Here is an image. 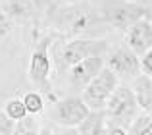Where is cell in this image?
I'll return each mask as SVG.
<instances>
[{
  "label": "cell",
  "mask_w": 152,
  "mask_h": 135,
  "mask_svg": "<svg viewBox=\"0 0 152 135\" xmlns=\"http://www.w3.org/2000/svg\"><path fill=\"white\" fill-rule=\"evenodd\" d=\"M100 18L118 29H125L131 23L142 18H150V6L129 0H104L100 8Z\"/></svg>",
  "instance_id": "6da1fadb"
},
{
  "label": "cell",
  "mask_w": 152,
  "mask_h": 135,
  "mask_svg": "<svg viewBox=\"0 0 152 135\" xmlns=\"http://www.w3.org/2000/svg\"><path fill=\"white\" fill-rule=\"evenodd\" d=\"M104 112H106L108 122L125 128L133 120L135 114L139 112V106H137V101L133 97V91L125 85H118L112 91V95L108 97Z\"/></svg>",
  "instance_id": "7a4b0ae2"
},
{
  "label": "cell",
  "mask_w": 152,
  "mask_h": 135,
  "mask_svg": "<svg viewBox=\"0 0 152 135\" xmlns=\"http://www.w3.org/2000/svg\"><path fill=\"white\" fill-rule=\"evenodd\" d=\"M119 85V77L112 70H108L106 66L100 70V73L96 77H93L85 87H83L81 98L91 110H104L108 97L112 95V91Z\"/></svg>",
  "instance_id": "3957f363"
},
{
  "label": "cell",
  "mask_w": 152,
  "mask_h": 135,
  "mask_svg": "<svg viewBox=\"0 0 152 135\" xmlns=\"http://www.w3.org/2000/svg\"><path fill=\"white\" fill-rule=\"evenodd\" d=\"M104 66L112 70L119 79L121 77H137L141 73L139 68V56L127 45H118L108 48L104 54Z\"/></svg>",
  "instance_id": "277c9868"
},
{
  "label": "cell",
  "mask_w": 152,
  "mask_h": 135,
  "mask_svg": "<svg viewBox=\"0 0 152 135\" xmlns=\"http://www.w3.org/2000/svg\"><path fill=\"white\" fill-rule=\"evenodd\" d=\"M91 112V108L83 102L81 97H64L62 101H58L52 110V120L56 124H60L62 128H77L83 120L87 118V114Z\"/></svg>",
  "instance_id": "5b68a950"
},
{
  "label": "cell",
  "mask_w": 152,
  "mask_h": 135,
  "mask_svg": "<svg viewBox=\"0 0 152 135\" xmlns=\"http://www.w3.org/2000/svg\"><path fill=\"white\" fill-rule=\"evenodd\" d=\"M108 41L104 39H75L64 46L62 60L67 68L91 56H104L108 52Z\"/></svg>",
  "instance_id": "8992f818"
},
{
  "label": "cell",
  "mask_w": 152,
  "mask_h": 135,
  "mask_svg": "<svg viewBox=\"0 0 152 135\" xmlns=\"http://www.w3.org/2000/svg\"><path fill=\"white\" fill-rule=\"evenodd\" d=\"M125 43L137 56H142L146 50H152V21L142 18L125 27Z\"/></svg>",
  "instance_id": "52a82bcc"
},
{
  "label": "cell",
  "mask_w": 152,
  "mask_h": 135,
  "mask_svg": "<svg viewBox=\"0 0 152 135\" xmlns=\"http://www.w3.org/2000/svg\"><path fill=\"white\" fill-rule=\"evenodd\" d=\"M50 75V56H48V39L39 43L37 48L31 54L29 62V81L37 87H42L48 83Z\"/></svg>",
  "instance_id": "ba28073f"
},
{
  "label": "cell",
  "mask_w": 152,
  "mask_h": 135,
  "mask_svg": "<svg viewBox=\"0 0 152 135\" xmlns=\"http://www.w3.org/2000/svg\"><path fill=\"white\" fill-rule=\"evenodd\" d=\"M104 68V56H91L77 64L69 66V81L75 89L81 91L93 77H96Z\"/></svg>",
  "instance_id": "9c48e42d"
},
{
  "label": "cell",
  "mask_w": 152,
  "mask_h": 135,
  "mask_svg": "<svg viewBox=\"0 0 152 135\" xmlns=\"http://www.w3.org/2000/svg\"><path fill=\"white\" fill-rule=\"evenodd\" d=\"M133 91V97L137 101L139 110L142 112H152V79L150 75H137L133 77V85L129 87Z\"/></svg>",
  "instance_id": "30bf717a"
},
{
  "label": "cell",
  "mask_w": 152,
  "mask_h": 135,
  "mask_svg": "<svg viewBox=\"0 0 152 135\" xmlns=\"http://www.w3.org/2000/svg\"><path fill=\"white\" fill-rule=\"evenodd\" d=\"M75 129L81 135H106V129H108L106 112L104 110H91L87 114V118Z\"/></svg>",
  "instance_id": "8fae6325"
},
{
  "label": "cell",
  "mask_w": 152,
  "mask_h": 135,
  "mask_svg": "<svg viewBox=\"0 0 152 135\" xmlns=\"http://www.w3.org/2000/svg\"><path fill=\"white\" fill-rule=\"evenodd\" d=\"M131 135H152V116L150 112H137L129 122Z\"/></svg>",
  "instance_id": "7c38bea8"
},
{
  "label": "cell",
  "mask_w": 152,
  "mask_h": 135,
  "mask_svg": "<svg viewBox=\"0 0 152 135\" xmlns=\"http://www.w3.org/2000/svg\"><path fill=\"white\" fill-rule=\"evenodd\" d=\"M39 128L41 125H39L37 118L33 114H27L25 118H21V120H18L14 124V129H12L10 135H37Z\"/></svg>",
  "instance_id": "4fadbf2b"
},
{
  "label": "cell",
  "mask_w": 152,
  "mask_h": 135,
  "mask_svg": "<svg viewBox=\"0 0 152 135\" xmlns=\"http://www.w3.org/2000/svg\"><path fill=\"white\" fill-rule=\"evenodd\" d=\"M4 114H6L10 120L18 122V120H21V118L27 116V110H25V106H23L21 98H10V101L4 104Z\"/></svg>",
  "instance_id": "5bb4252c"
},
{
  "label": "cell",
  "mask_w": 152,
  "mask_h": 135,
  "mask_svg": "<svg viewBox=\"0 0 152 135\" xmlns=\"http://www.w3.org/2000/svg\"><path fill=\"white\" fill-rule=\"evenodd\" d=\"M21 101H23L27 114H33V116H39L42 112V108H45V98L41 97V93H27Z\"/></svg>",
  "instance_id": "9a60e30c"
},
{
  "label": "cell",
  "mask_w": 152,
  "mask_h": 135,
  "mask_svg": "<svg viewBox=\"0 0 152 135\" xmlns=\"http://www.w3.org/2000/svg\"><path fill=\"white\" fill-rule=\"evenodd\" d=\"M91 18H93V14H91L89 10L71 14V18H69V21H71V31H73V33H77V31L85 29V27L91 23Z\"/></svg>",
  "instance_id": "2e32d148"
},
{
  "label": "cell",
  "mask_w": 152,
  "mask_h": 135,
  "mask_svg": "<svg viewBox=\"0 0 152 135\" xmlns=\"http://www.w3.org/2000/svg\"><path fill=\"white\" fill-rule=\"evenodd\" d=\"M12 25H14V23H12L10 14H8V12H4L2 8H0V41H2V39L12 31Z\"/></svg>",
  "instance_id": "e0dca14e"
},
{
  "label": "cell",
  "mask_w": 152,
  "mask_h": 135,
  "mask_svg": "<svg viewBox=\"0 0 152 135\" xmlns=\"http://www.w3.org/2000/svg\"><path fill=\"white\" fill-rule=\"evenodd\" d=\"M139 68L145 75L152 77V50H146L142 56H139Z\"/></svg>",
  "instance_id": "ac0fdd59"
},
{
  "label": "cell",
  "mask_w": 152,
  "mask_h": 135,
  "mask_svg": "<svg viewBox=\"0 0 152 135\" xmlns=\"http://www.w3.org/2000/svg\"><path fill=\"white\" fill-rule=\"evenodd\" d=\"M14 124H15V122H14V120H10V118L4 114V110H0V133L10 135V133H12V129H14Z\"/></svg>",
  "instance_id": "d6986e66"
},
{
  "label": "cell",
  "mask_w": 152,
  "mask_h": 135,
  "mask_svg": "<svg viewBox=\"0 0 152 135\" xmlns=\"http://www.w3.org/2000/svg\"><path fill=\"white\" fill-rule=\"evenodd\" d=\"M106 135H127V131H125V128H123V125H118V124H112V122H108Z\"/></svg>",
  "instance_id": "ffe728a7"
},
{
  "label": "cell",
  "mask_w": 152,
  "mask_h": 135,
  "mask_svg": "<svg viewBox=\"0 0 152 135\" xmlns=\"http://www.w3.org/2000/svg\"><path fill=\"white\" fill-rule=\"evenodd\" d=\"M37 135H56V133L52 131L50 125H41V128H39V133H37Z\"/></svg>",
  "instance_id": "44dd1931"
},
{
  "label": "cell",
  "mask_w": 152,
  "mask_h": 135,
  "mask_svg": "<svg viewBox=\"0 0 152 135\" xmlns=\"http://www.w3.org/2000/svg\"><path fill=\"white\" fill-rule=\"evenodd\" d=\"M66 135H81V133H79L75 128H67V133H66Z\"/></svg>",
  "instance_id": "7402d4cb"
},
{
  "label": "cell",
  "mask_w": 152,
  "mask_h": 135,
  "mask_svg": "<svg viewBox=\"0 0 152 135\" xmlns=\"http://www.w3.org/2000/svg\"><path fill=\"white\" fill-rule=\"evenodd\" d=\"M129 2H139V0H129Z\"/></svg>",
  "instance_id": "603a6c76"
},
{
  "label": "cell",
  "mask_w": 152,
  "mask_h": 135,
  "mask_svg": "<svg viewBox=\"0 0 152 135\" xmlns=\"http://www.w3.org/2000/svg\"><path fill=\"white\" fill-rule=\"evenodd\" d=\"M69 2H77V0H69Z\"/></svg>",
  "instance_id": "cb8c5ba5"
},
{
  "label": "cell",
  "mask_w": 152,
  "mask_h": 135,
  "mask_svg": "<svg viewBox=\"0 0 152 135\" xmlns=\"http://www.w3.org/2000/svg\"><path fill=\"white\" fill-rule=\"evenodd\" d=\"M127 135H131V133H127Z\"/></svg>",
  "instance_id": "d4e9b609"
},
{
  "label": "cell",
  "mask_w": 152,
  "mask_h": 135,
  "mask_svg": "<svg viewBox=\"0 0 152 135\" xmlns=\"http://www.w3.org/2000/svg\"><path fill=\"white\" fill-rule=\"evenodd\" d=\"M0 135H4V133H0Z\"/></svg>",
  "instance_id": "484cf974"
}]
</instances>
